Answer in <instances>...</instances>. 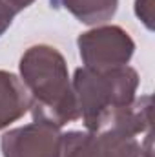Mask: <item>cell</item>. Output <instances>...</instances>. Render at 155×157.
<instances>
[{
	"instance_id": "6da1fadb",
	"label": "cell",
	"mask_w": 155,
	"mask_h": 157,
	"mask_svg": "<svg viewBox=\"0 0 155 157\" xmlns=\"http://www.w3.org/2000/svg\"><path fill=\"white\" fill-rule=\"evenodd\" d=\"M20 80L31 97L33 121L51 122L59 128L78 119V108L64 55L49 46L35 44L18 62Z\"/></svg>"
},
{
	"instance_id": "7a4b0ae2",
	"label": "cell",
	"mask_w": 155,
	"mask_h": 157,
	"mask_svg": "<svg viewBox=\"0 0 155 157\" xmlns=\"http://www.w3.org/2000/svg\"><path fill=\"white\" fill-rule=\"evenodd\" d=\"M71 86L77 99L78 119H82L88 132H100L110 128L137 99L139 73L131 66L106 71L84 66L75 70Z\"/></svg>"
},
{
	"instance_id": "3957f363",
	"label": "cell",
	"mask_w": 155,
	"mask_h": 157,
	"mask_svg": "<svg viewBox=\"0 0 155 157\" xmlns=\"http://www.w3.org/2000/svg\"><path fill=\"white\" fill-rule=\"evenodd\" d=\"M150 143L146 148L137 135L120 128H106L100 132L71 130L62 133L60 157H152Z\"/></svg>"
},
{
	"instance_id": "277c9868",
	"label": "cell",
	"mask_w": 155,
	"mask_h": 157,
	"mask_svg": "<svg viewBox=\"0 0 155 157\" xmlns=\"http://www.w3.org/2000/svg\"><path fill=\"white\" fill-rule=\"evenodd\" d=\"M77 46L84 66L97 71L128 66L135 53V42L120 26H95L78 35Z\"/></svg>"
},
{
	"instance_id": "5b68a950",
	"label": "cell",
	"mask_w": 155,
	"mask_h": 157,
	"mask_svg": "<svg viewBox=\"0 0 155 157\" xmlns=\"http://www.w3.org/2000/svg\"><path fill=\"white\" fill-rule=\"evenodd\" d=\"M2 157H60L62 132L59 126L33 121L6 132L0 139Z\"/></svg>"
},
{
	"instance_id": "8992f818",
	"label": "cell",
	"mask_w": 155,
	"mask_h": 157,
	"mask_svg": "<svg viewBox=\"0 0 155 157\" xmlns=\"http://www.w3.org/2000/svg\"><path fill=\"white\" fill-rule=\"evenodd\" d=\"M31 106V97L20 77L0 70V130L22 119Z\"/></svg>"
},
{
	"instance_id": "52a82bcc",
	"label": "cell",
	"mask_w": 155,
	"mask_h": 157,
	"mask_svg": "<svg viewBox=\"0 0 155 157\" xmlns=\"http://www.w3.org/2000/svg\"><path fill=\"white\" fill-rule=\"evenodd\" d=\"M78 22L86 26H100L117 13L119 0H60Z\"/></svg>"
},
{
	"instance_id": "ba28073f",
	"label": "cell",
	"mask_w": 155,
	"mask_h": 157,
	"mask_svg": "<svg viewBox=\"0 0 155 157\" xmlns=\"http://www.w3.org/2000/svg\"><path fill=\"white\" fill-rule=\"evenodd\" d=\"M33 2L35 0H0V37L9 29L13 18Z\"/></svg>"
},
{
	"instance_id": "9c48e42d",
	"label": "cell",
	"mask_w": 155,
	"mask_h": 157,
	"mask_svg": "<svg viewBox=\"0 0 155 157\" xmlns=\"http://www.w3.org/2000/svg\"><path fill=\"white\" fill-rule=\"evenodd\" d=\"M135 15L150 31L153 29V0H135Z\"/></svg>"
}]
</instances>
